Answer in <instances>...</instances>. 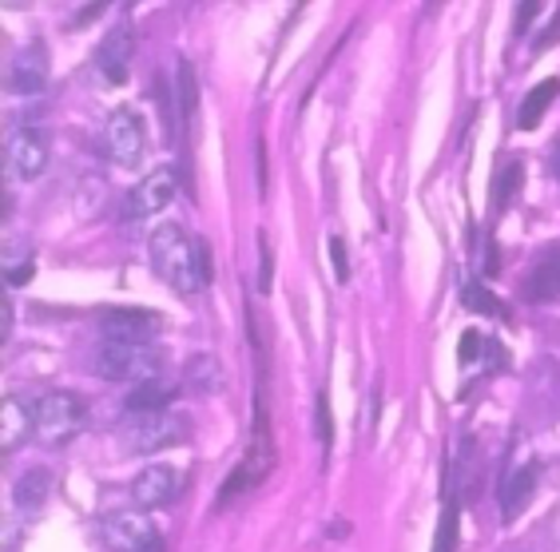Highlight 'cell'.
Returning a JSON list of instances; mask_svg holds the SVG:
<instances>
[{
    "mask_svg": "<svg viewBox=\"0 0 560 552\" xmlns=\"http://www.w3.org/2000/svg\"><path fill=\"white\" fill-rule=\"evenodd\" d=\"M151 262H155V274H160L172 291L179 294H199L211 279V255L191 231H184L179 223H163V227L151 231L148 238Z\"/></svg>",
    "mask_w": 560,
    "mask_h": 552,
    "instance_id": "1",
    "label": "cell"
},
{
    "mask_svg": "<svg viewBox=\"0 0 560 552\" xmlns=\"http://www.w3.org/2000/svg\"><path fill=\"white\" fill-rule=\"evenodd\" d=\"M187 418L175 410H128V418L119 422V445L128 454H160L167 445L187 437Z\"/></svg>",
    "mask_w": 560,
    "mask_h": 552,
    "instance_id": "2",
    "label": "cell"
},
{
    "mask_svg": "<svg viewBox=\"0 0 560 552\" xmlns=\"http://www.w3.org/2000/svg\"><path fill=\"white\" fill-rule=\"evenodd\" d=\"M92 369L108 381L140 386V381L160 378V354H155L151 342H116V338H104L96 347V354H92Z\"/></svg>",
    "mask_w": 560,
    "mask_h": 552,
    "instance_id": "3",
    "label": "cell"
},
{
    "mask_svg": "<svg viewBox=\"0 0 560 552\" xmlns=\"http://www.w3.org/2000/svg\"><path fill=\"white\" fill-rule=\"evenodd\" d=\"M88 422L84 401L68 390H48L33 401V434L44 445H65L72 442Z\"/></svg>",
    "mask_w": 560,
    "mask_h": 552,
    "instance_id": "4",
    "label": "cell"
},
{
    "mask_svg": "<svg viewBox=\"0 0 560 552\" xmlns=\"http://www.w3.org/2000/svg\"><path fill=\"white\" fill-rule=\"evenodd\" d=\"M148 152V128L136 108H116L104 124V155L119 167H140Z\"/></svg>",
    "mask_w": 560,
    "mask_h": 552,
    "instance_id": "5",
    "label": "cell"
},
{
    "mask_svg": "<svg viewBox=\"0 0 560 552\" xmlns=\"http://www.w3.org/2000/svg\"><path fill=\"white\" fill-rule=\"evenodd\" d=\"M48 155H52V140L48 131L24 124L4 140V167L9 175H21V179H36V175L48 167Z\"/></svg>",
    "mask_w": 560,
    "mask_h": 552,
    "instance_id": "6",
    "label": "cell"
},
{
    "mask_svg": "<svg viewBox=\"0 0 560 552\" xmlns=\"http://www.w3.org/2000/svg\"><path fill=\"white\" fill-rule=\"evenodd\" d=\"M104 541L112 552H163L160 529L148 520V513H112L104 520Z\"/></svg>",
    "mask_w": 560,
    "mask_h": 552,
    "instance_id": "7",
    "label": "cell"
},
{
    "mask_svg": "<svg viewBox=\"0 0 560 552\" xmlns=\"http://www.w3.org/2000/svg\"><path fill=\"white\" fill-rule=\"evenodd\" d=\"M175 199V172L172 167H155L140 179V184L131 187L128 199H124V219H148L155 211Z\"/></svg>",
    "mask_w": 560,
    "mask_h": 552,
    "instance_id": "8",
    "label": "cell"
},
{
    "mask_svg": "<svg viewBox=\"0 0 560 552\" xmlns=\"http://www.w3.org/2000/svg\"><path fill=\"white\" fill-rule=\"evenodd\" d=\"M184 485V473H175L172 466H143L131 481V501H136V509H163V505H172L175 493Z\"/></svg>",
    "mask_w": 560,
    "mask_h": 552,
    "instance_id": "9",
    "label": "cell"
},
{
    "mask_svg": "<svg viewBox=\"0 0 560 552\" xmlns=\"http://www.w3.org/2000/svg\"><path fill=\"white\" fill-rule=\"evenodd\" d=\"M48 84V52L40 44H24L9 64V87L16 96H36Z\"/></svg>",
    "mask_w": 560,
    "mask_h": 552,
    "instance_id": "10",
    "label": "cell"
},
{
    "mask_svg": "<svg viewBox=\"0 0 560 552\" xmlns=\"http://www.w3.org/2000/svg\"><path fill=\"white\" fill-rule=\"evenodd\" d=\"M521 294H525L528 303H552V298H560V247L545 250V255L533 262V271H528Z\"/></svg>",
    "mask_w": 560,
    "mask_h": 552,
    "instance_id": "11",
    "label": "cell"
},
{
    "mask_svg": "<svg viewBox=\"0 0 560 552\" xmlns=\"http://www.w3.org/2000/svg\"><path fill=\"white\" fill-rule=\"evenodd\" d=\"M100 326H104V338H116V342H151L155 315H143V310H104Z\"/></svg>",
    "mask_w": 560,
    "mask_h": 552,
    "instance_id": "12",
    "label": "cell"
},
{
    "mask_svg": "<svg viewBox=\"0 0 560 552\" xmlns=\"http://www.w3.org/2000/svg\"><path fill=\"white\" fill-rule=\"evenodd\" d=\"M533 481H537V466H521L505 477V489H501V513H505V520H513L528 505Z\"/></svg>",
    "mask_w": 560,
    "mask_h": 552,
    "instance_id": "13",
    "label": "cell"
},
{
    "mask_svg": "<svg viewBox=\"0 0 560 552\" xmlns=\"http://www.w3.org/2000/svg\"><path fill=\"white\" fill-rule=\"evenodd\" d=\"M128 52H131L128 28H119V33L100 48L96 64H100V72H104L108 84H124V80H128Z\"/></svg>",
    "mask_w": 560,
    "mask_h": 552,
    "instance_id": "14",
    "label": "cell"
},
{
    "mask_svg": "<svg viewBox=\"0 0 560 552\" xmlns=\"http://www.w3.org/2000/svg\"><path fill=\"white\" fill-rule=\"evenodd\" d=\"M560 96V80L552 77V80H545V84H537L533 92L525 96V104H521V111H517V128H537L540 119H545V111H549V104Z\"/></svg>",
    "mask_w": 560,
    "mask_h": 552,
    "instance_id": "15",
    "label": "cell"
},
{
    "mask_svg": "<svg viewBox=\"0 0 560 552\" xmlns=\"http://www.w3.org/2000/svg\"><path fill=\"white\" fill-rule=\"evenodd\" d=\"M33 430V406H24L16 398H4V454H12L24 442V434Z\"/></svg>",
    "mask_w": 560,
    "mask_h": 552,
    "instance_id": "16",
    "label": "cell"
},
{
    "mask_svg": "<svg viewBox=\"0 0 560 552\" xmlns=\"http://www.w3.org/2000/svg\"><path fill=\"white\" fill-rule=\"evenodd\" d=\"M172 386H163L160 378L140 381L128 398V410H172Z\"/></svg>",
    "mask_w": 560,
    "mask_h": 552,
    "instance_id": "17",
    "label": "cell"
},
{
    "mask_svg": "<svg viewBox=\"0 0 560 552\" xmlns=\"http://www.w3.org/2000/svg\"><path fill=\"white\" fill-rule=\"evenodd\" d=\"M48 485H52V473H48V469L24 473L21 481H16V505H21V509H36L44 501V493H48Z\"/></svg>",
    "mask_w": 560,
    "mask_h": 552,
    "instance_id": "18",
    "label": "cell"
},
{
    "mask_svg": "<svg viewBox=\"0 0 560 552\" xmlns=\"http://www.w3.org/2000/svg\"><path fill=\"white\" fill-rule=\"evenodd\" d=\"M462 298H465V306L469 310H477V315H493V318H505V306L497 303L493 294L481 286V282H474V279H465L462 282Z\"/></svg>",
    "mask_w": 560,
    "mask_h": 552,
    "instance_id": "19",
    "label": "cell"
},
{
    "mask_svg": "<svg viewBox=\"0 0 560 552\" xmlns=\"http://www.w3.org/2000/svg\"><path fill=\"white\" fill-rule=\"evenodd\" d=\"M521 179H525V167H521L517 160L505 163V167L497 172V179H493V191H489V196H493V207H505L509 199H513V191L521 187Z\"/></svg>",
    "mask_w": 560,
    "mask_h": 552,
    "instance_id": "20",
    "label": "cell"
},
{
    "mask_svg": "<svg viewBox=\"0 0 560 552\" xmlns=\"http://www.w3.org/2000/svg\"><path fill=\"white\" fill-rule=\"evenodd\" d=\"M453 544H457V509H445L442 517V532H438V544H433V552H453Z\"/></svg>",
    "mask_w": 560,
    "mask_h": 552,
    "instance_id": "21",
    "label": "cell"
},
{
    "mask_svg": "<svg viewBox=\"0 0 560 552\" xmlns=\"http://www.w3.org/2000/svg\"><path fill=\"white\" fill-rule=\"evenodd\" d=\"M330 259H335V267H338V279L346 282V247H342V238H330Z\"/></svg>",
    "mask_w": 560,
    "mask_h": 552,
    "instance_id": "22",
    "label": "cell"
},
{
    "mask_svg": "<svg viewBox=\"0 0 560 552\" xmlns=\"http://www.w3.org/2000/svg\"><path fill=\"white\" fill-rule=\"evenodd\" d=\"M552 172H557V179H560V140H557V148H552Z\"/></svg>",
    "mask_w": 560,
    "mask_h": 552,
    "instance_id": "23",
    "label": "cell"
}]
</instances>
